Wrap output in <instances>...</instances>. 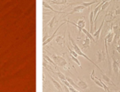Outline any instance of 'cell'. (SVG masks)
Instances as JSON below:
<instances>
[{"label":"cell","instance_id":"7402d4cb","mask_svg":"<svg viewBox=\"0 0 120 92\" xmlns=\"http://www.w3.org/2000/svg\"><path fill=\"white\" fill-rule=\"evenodd\" d=\"M96 3H99V0H95V1H92V2H88V3H82V5L85 7H90L92 4H96Z\"/></svg>","mask_w":120,"mask_h":92},{"label":"cell","instance_id":"5b68a950","mask_svg":"<svg viewBox=\"0 0 120 92\" xmlns=\"http://www.w3.org/2000/svg\"><path fill=\"white\" fill-rule=\"evenodd\" d=\"M64 24H65V22H63V23H61V24H60V25H59V26H58V28H57L56 30H55V31L53 33V35H52L50 37H49V38L47 39V40H45V41H44V42H43V46H45V45H46V44H48L49 43H50V42H51L52 40H53V39L54 38V36H55V35H56V33H57V32H58V30H59V28H60V27H61V26H64Z\"/></svg>","mask_w":120,"mask_h":92},{"label":"cell","instance_id":"e0dca14e","mask_svg":"<svg viewBox=\"0 0 120 92\" xmlns=\"http://www.w3.org/2000/svg\"><path fill=\"white\" fill-rule=\"evenodd\" d=\"M90 40L86 36V39L83 40V43H82V49H88V48H90Z\"/></svg>","mask_w":120,"mask_h":92},{"label":"cell","instance_id":"d6986e66","mask_svg":"<svg viewBox=\"0 0 120 92\" xmlns=\"http://www.w3.org/2000/svg\"><path fill=\"white\" fill-rule=\"evenodd\" d=\"M43 6H44V7H45V8H49V10L53 11V12H56V13H63L62 12H58V11H57V10H54V9H53V7H50L49 4L47 2H45V1H43Z\"/></svg>","mask_w":120,"mask_h":92},{"label":"cell","instance_id":"ba28073f","mask_svg":"<svg viewBox=\"0 0 120 92\" xmlns=\"http://www.w3.org/2000/svg\"><path fill=\"white\" fill-rule=\"evenodd\" d=\"M49 77L50 78V80H51V81L53 82V85H54V87L57 89V90H58L59 92H64V90H63L62 86H61V84L59 83V82H58L57 81H55V79L53 78V77H52L49 74Z\"/></svg>","mask_w":120,"mask_h":92},{"label":"cell","instance_id":"44dd1931","mask_svg":"<svg viewBox=\"0 0 120 92\" xmlns=\"http://www.w3.org/2000/svg\"><path fill=\"white\" fill-rule=\"evenodd\" d=\"M43 57H44V59H45V60H46V61H48V62H49L51 64H53V66H54L55 67H57V65H56V63H55L54 62H53V60H52L51 59H50L48 55H46V54H44L43 55Z\"/></svg>","mask_w":120,"mask_h":92},{"label":"cell","instance_id":"484cf974","mask_svg":"<svg viewBox=\"0 0 120 92\" xmlns=\"http://www.w3.org/2000/svg\"><path fill=\"white\" fill-rule=\"evenodd\" d=\"M109 2H106V3H105V4L102 5V7H101V9H100V13L102 12V11H104V10H105V9L107 8V7H109Z\"/></svg>","mask_w":120,"mask_h":92},{"label":"cell","instance_id":"8992f818","mask_svg":"<svg viewBox=\"0 0 120 92\" xmlns=\"http://www.w3.org/2000/svg\"><path fill=\"white\" fill-rule=\"evenodd\" d=\"M112 60H113V63H112V67H113V72H114L115 76L118 77V72H119V69H118V61L114 59V55L113 54L112 56Z\"/></svg>","mask_w":120,"mask_h":92},{"label":"cell","instance_id":"1f68e13d","mask_svg":"<svg viewBox=\"0 0 120 92\" xmlns=\"http://www.w3.org/2000/svg\"><path fill=\"white\" fill-rule=\"evenodd\" d=\"M117 1H118V2H120V0H117Z\"/></svg>","mask_w":120,"mask_h":92},{"label":"cell","instance_id":"277c9868","mask_svg":"<svg viewBox=\"0 0 120 92\" xmlns=\"http://www.w3.org/2000/svg\"><path fill=\"white\" fill-rule=\"evenodd\" d=\"M113 31L114 34V37H113V42L114 44H116L118 42V40L120 39V26L118 24L115 26H113Z\"/></svg>","mask_w":120,"mask_h":92},{"label":"cell","instance_id":"5bb4252c","mask_svg":"<svg viewBox=\"0 0 120 92\" xmlns=\"http://www.w3.org/2000/svg\"><path fill=\"white\" fill-rule=\"evenodd\" d=\"M105 54L104 53V49H102V50H99L97 52V62L101 63L105 60Z\"/></svg>","mask_w":120,"mask_h":92},{"label":"cell","instance_id":"6da1fadb","mask_svg":"<svg viewBox=\"0 0 120 92\" xmlns=\"http://www.w3.org/2000/svg\"><path fill=\"white\" fill-rule=\"evenodd\" d=\"M68 38H69V40H70V41H71V44H72V49H73V50L75 51V52L77 53V54H78V56H82V57L85 58V59H86V60H88L89 62L93 64L94 66H95V67H96L97 68H98L99 70H100V72H103V70H102V69L100 68V67H99V66H97V64L95 63H94L93 61H92L91 59H90V58H89L88 56L86 55V54H85L83 52H82V49H81L80 48H79L78 45H77V44H76L75 40H74L72 38V35H71V34H70V33L68 34Z\"/></svg>","mask_w":120,"mask_h":92},{"label":"cell","instance_id":"603a6c76","mask_svg":"<svg viewBox=\"0 0 120 92\" xmlns=\"http://www.w3.org/2000/svg\"><path fill=\"white\" fill-rule=\"evenodd\" d=\"M70 57H71V59H72V60H73L74 62H75L76 63H77V65H78L79 67H81V68H82V66H81V63H80V61H79V59H77V58H75V57H74V56H72V54H70Z\"/></svg>","mask_w":120,"mask_h":92},{"label":"cell","instance_id":"ffe728a7","mask_svg":"<svg viewBox=\"0 0 120 92\" xmlns=\"http://www.w3.org/2000/svg\"><path fill=\"white\" fill-rule=\"evenodd\" d=\"M55 74H56L57 77H58L60 80H66V78H67V77H66L63 72H60V71H58L57 72H55Z\"/></svg>","mask_w":120,"mask_h":92},{"label":"cell","instance_id":"cb8c5ba5","mask_svg":"<svg viewBox=\"0 0 120 92\" xmlns=\"http://www.w3.org/2000/svg\"><path fill=\"white\" fill-rule=\"evenodd\" d=\"M55 19H56V16H54V17H53V18H52L51 20H50L49 22H48V26H49L50 28H52V27L53 26V25H54Z\"/></svg>","mask_w":120,"mask_h":92},{"label":"cell","instance_id":"9c48e42d","mask_svg":"<svg viewBox=\"0 0 120 92\" xmlns=\"http://www.w3.org/2000/svg\"><path fill=\"white\" fill-rule=\"evenodd\" d=\"M55 41H56L57 44L60 45V46H64L65 45V38H64V35H58L55 38Z\"/></svg>","mask_w":120,"mask_h":92},{"label":"cell","instance_id":"8fae6325","mask_svg":"<svg viewBox=\"0 0 120 92\" xmlns=\"http://www.w3.org/2000/svg\"><path fill=\"white\" fill-rule=\"evenodd\" d=\"M77 85L78 88H81V89H82V90H86V89L88 88V84L80 78H78V80H77Z\"/></svg>","mask_w":120,"mask_h":92},{"label":"cell","instance_id":"9a60e30c","mask_svg":"<svg viewBox=\"0 0 120 92\" xmlns=\"http://www.w3.org/2000/svg\"><path fill=\"white\" fill-rule=\"evenodd\" d=\"M101 76H102V79H103V81H105L106 83L109 84V85H113V86H116V85H115V84L113 83V81H112V80L108 77V76L106 75V74H105L104 72H101Z\"/></svg>","mask_w":120,"mask_h":92},{"label":"cell","instance_id":"3957f363","mask_svg":"<svg viewBox=\"0 0 120 92\" xmlns=\"http://www.w3.org/2000/svg\"><path fill=\"white\" fill-rule=\"evenodd\" d=\"M90 79H91L92 81H93L94 82H95V84H96L98 86L101 87L102 89H104V90L105 91H108V90H109V87L107 86L106 85H105V83L103 82V81L101 80V79L98 78V77L95 76V69H92V72L91 73H90Z\"/></svg>","mask_w":120,"mask_h":92},{"label":"cell","instance_id":"f1b7e54d","mask_svg":"<svg viewBox=\"0 0 120 92\" xmlns=\"http://www.w3.org/2000/svg\"><path fill=\"white\" fill-rule=\"evenodd\" d=\"M118 69H119V72H120V59H118Z\"/></svg>","mask_w":120,"mask_h":92},{"label":"cell","instance_id":"4fadbf2b","mask_svg":"<svg viewBox=\"0 0 120 92\" xmlns=\"http://www.w3.org/2000/svg\"><path fill=\"white\" fill-rule=\"evenodd\" d=\"M115 18V14L113 12H109L105 16V21L106 22H112Z\"/></svg>","mask_w":120,"mask_h":92},{"label":"cell","instance_id":"30bf717a","mask_svg":"<svg viewBox=\"0 0 120 92\" xmlns=\"http://www.w3.org/2000/svg\"><path fill=\"white\" fill-rule=\"evenodd\" d=\"M84 9H85V7H84L82 4H81V5H77V6H76V7H74L73 9H72V10L68 14H70L71 15V14H73V13H75V12H79V13H81V12H83Z\"/></svg>","mask_w":120,"mask_h":92},{"label":"cell","instance_id":"7a4b0ae2","mask_svg":"<svg viewBox=\"0 0 120 92\" xmlns=\"http://www.w3.org/2000/svg\"><path fill=\"white\" fill-rule=\"evenodd\" d=\"M52 59H53V62L56 63L57 66L63 67L65 70H69L68 67V63L66 62V60L64 59V56H58L56 54H52Z\"/></svg>","mask_w":120,"mask_h":92},{"label":"cell","instance_id":"d4e9b609","mask_svg":"<svg viewBox=\"0 0 120 92\" xmlns=\"http://www.w3.org/2000/svg\"><path fill=\"white\" fill-rule=\"evenodd\" d=\"M68 51H69V53H70V54H72V56H74L75 58H77V57H78V54H77V53H76L74 50H72V49L70 48V46H69V45L68 46Z\"/></svg>","mask_w":120,"mask_h":92},{"label":"cell","instance_id":"52a82bcc","mask_svg":"<svg viewBox=\"0 0 120 92\" xmlns=\"http://www.w3.org/2000/svg\"><path fill=\"white\" fill-rule=\"evenodd\" d=\"M105 18H104L103 21H102V22H101V24H100V27H99V29L95 30V33H93V36L95 38V40H97L100 39V33H101V30H102V28H103V26H104V23H105Z\"/></svg>","mask_w":120,"mask_h":92},{"label":"cell","instance_id":"ac0fdd59","mask_svg":"<svg viewBox=\"0 0 120 92\" xmlns=\"http://www.w3.org/2000/svg\"><path fill=\"white\" fill-rule=\"evenodd\" d=\"M51 4L56 5H64L68 3V0H51Z\"/></svg>","mask_w":120,"mask_h":92},{"label":"cell","instance_id":"4316f807","mask_svg":"<svg viewBox=\"0 0 120 92\" xmlns=\"http://www.w3.org/2000/svg\"><path fill=\"white\" fill-rule=\"evenodd\" d=\"M114 14H115V16H116V15H119V14H120V7H118L116 9H115Z\"/></svg>","mask_w":120,"mask_h":92},{"label":"cell","instance_id":"2e32d148","mask_svg":"<svg viewBox=\"0 0 120 92\" xmlns=\"http://www.w3.org/2000/svg\"><path fill=\"white\" fill-rule=\"evenodd\" d=\"M82 32H83V33L85 34V35H86V36L87 38H89V39H90V41H91V40H92V41H93V42H95H95H96V40H95V39H94V36H93V35H92V34L90 33V31H88V30H87L86 29H85V28H84V29H82Z\"/></svg>","mask_w":120,"mask_h":92},{"label":"cell","instance_id":"83f0119b","mask_svg":"<svg viewBox=\"0 0 120 92\" xmlns=\"http://www.w3.org/2000/svg\"><path fill=\"white\" fill-rule=\"evenodd\" d=\"M115 49H116V50H117V52L119 53V54H120V47H119V46H116V48H115Z\"/></svg>","mask_w":120,"mask_h":92},{"label":"cell","instance_id":"4dcf8cb0","mask_svg":"<svg viewBox=\"0 0 120 92\" xmlns=\"http://www.w3.org/2000/svg\"><path fill=\"white\" fill-rule=\"evenodd\" d=\"M105 92H120V90H118V91H111V90H108V91H105Z\"/></svg>","mask_w":120,"mask_h":92},{"label":"cell","instance_id":"7c38bea8","mask_svg":"<svg viewBox=\"0 0 120 92\" xmlns=\"http://www.w3.org/2000/svg\"><path fill=\"white\" fill-rule=\"evenodd\" d=\"M94 17H95V16H94V12L93 11H90V15H89V19H90V32L92 34V30H94Z\"/></svg>","mask_w":120,"mask_h":92},{"label":"cell","instance_id":"f546056e","mask_svg":"<svg viewBox=\"0 0 120 92\" xmlns=\"http://www.w3.org/2000/svg\"><path fill=\"white\" fill-rule=\"evenodd\" d=\"M117 44H118V46H119V47H120V39L118 40V42H117Z\"/></svg>","mask_w":120,"mask_h":92}]
</instances>
